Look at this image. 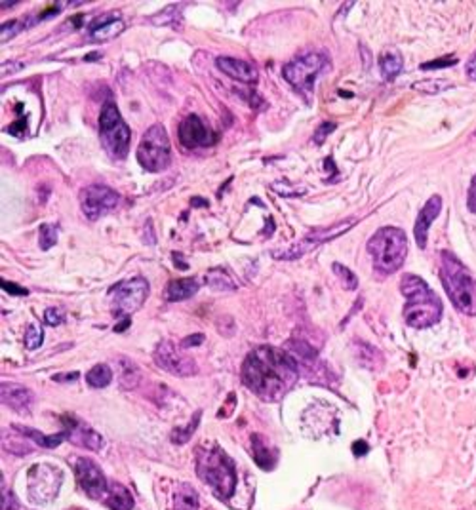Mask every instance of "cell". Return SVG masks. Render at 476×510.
Returning <instances> with one entry per match:
<instances>
[{"mask_svg":"<svg viewBox=\"0 0 476 510\" xmlns=\"http://www.w3.org/2000/svg\"><path fill=\"white\" fill-rule=\"evenodd\" d=\"M206 284L210 286L211 289H217V292H233V289L238 288V284L231 272H227V269H211L206 272Z\"/></svg>","mask_w":476,"mask_h":510,"instance_id":"obj_24","label":"cell"},{"mask_svg":"<svg viewBox=\"0 0 476 510\" xmlns=\"http://www.w3.org/2000/svg\"><path fill=\"white\" fill-rule=\"evenodd\" d=\"M216 65L217 69L221 72H225L227 77L235 78V80L244 82V84L248 86L258 84V80H260V72H258V69H255L252 63H248V61L229 57V55H219L216 60Z\"/></svg>","mask_w":476,"mask_h":510,"instance_id":"obj_17","label":"cell"},{"mask_svg":"<svg viewBox=\"0 0 476 510\" xmlns=\"http://www.w3.org/2000/svg\"><path fill=\"white\" fill-rule=\"evenodd\" d=\"M18 433H23V436L31 438L35 442L36 445H40V448H46V450H54L55 445H60L61 442H65L69 440V434L63 431V433H57V434H52V436H44L43 433H38L35 428H29V426H21V425H16L13 426Z\"/></svg>","mask_w":476,"mask_h":510,"instance_id":"obj_23","label":"cell"},{"mask_svg":"<svg viewBox=\"0 0 476 510\" xmlns=\"http://www.w3.org/2000/svg\"><path fill=\"white\" fill-rule=\"evenodd\" d=\"M25 29V25L21 23V19H12V21H4L0 25V40L8 43L10 38L18 36L21 31Z\"/></svg>","mask_w":476,"mask_h":510,"instance_id":"obj_32","label":"cell"},{"mask_svg":"<svg viewBox=\"0 0 476 510\" xmlns=\"http://www.w3.org/2000/svg\"><path fill=\"white\" fill-rule=\"evenodd\" d=\"M63 423H65V433L69 434V440L74 442L79 445H86L94 451H99L103 448V438L101 434H97L94 428L86 426L82 421H79L77 417H63Z\"/></svg>","mask_w":476,"mask_h":510,"instance_id":"obj_18","label":"cell"},{"mask_svg":"<svg viewBox=\"0 0 476 510\" xmlns=\"http://www.w3.org/2000/svg\"><path fill=\"white\" fill-rule=\"evenodd\" d=\"M326 61H328L326 55L319 54V52L299 54L284 65V80H288V84L296 92H299L301 96L311 97L314 90V80L324 69Z\"/></svg>","mask_w":476,"mask_h":510,"instance_id":"obj_8","label":"cell"},{"mask_svg":"<svg viewBox=\"0 0 476 510\" xmlns=\"http://www.w3.org/2000/svg\"><path fill=\"white\" fill-rule=\"evenodd\" d=\"M174 261H175V265H177L175 269H181V270L189 269V265L185 263V261H179V255H177V253H174Z\"/></svg>","mask_w":476,"mask_h":510,"instance_id":"obj_46","label":"cell"},{"mask_svg":"<svg viewBox=\"0 0 476 510\" xmlns=\"http://www.w3.org/2000/svg\"><path fill=\"white\" fill-rule=\"evenodd\" d=\"M44 322L48 326H60L65 322V316H63V312L60 311V309H46L44 311Z\"/></svg>","mask_w":476,"mask_h":510,"instance_id":"obj_37","label":"cell"},{"mask_svg":"<svg viewBox=\"0 0 476 510\" xmlns=\"http://www.w3.org/2000/svg\"><path fill=\"white\" fill-rule=\"evenodd\" d=\"M174 510H199V495L193 489V486L183 484L179 492L175 493Z\"/></svg>","mask_w":476,"mask_h":510,"instance_id":"obj_27","label":"cell"},{"mask_svg":"<svg viewBox=\"0 0 476 510\" xmlns=\"http://www.w3.org/2000/svg\"><path fill=\"white\" fill-rule=\"evenodd\" d=\"M200 284L197 278H181V280H172L168 284V288L164 292V297L172 303L175 301H185L191 299L197 292H199Z\"/></svg>","mask_w":476,"mask_h":510,"instance_id":"obj_21","label":"cell"},{"mask_svg":"<svg viewBox=\"0 0 476 510\" xmlns=\"http://www.w3.org/2000/svg\"><path fill=\"white\" fill-rule=\"evenodd\" d=\"M155 362L160 370L177 377H189L197 373V364L189 356L181 355L179 348L170 341H162L158 345L155 350Z\"/></svg>","mask_w":476,"mask_h":510,"instance_id":"obj_15","label":"cell"},{"mask_svg":"<svg viewBox=\"0 0 476 510\" xmlns=\"http://www.w3.org/2000/svg\"><path fill=\"white\" fill-rule=\"evenodd\" d=\"M400 292L406 297V324L417 330H425L438 324L442 318V301L427 282L417 275H404L400 278Z\"/></svg>","mask_w":476,"mask_h":510,"instance_id":"obj_2","label":"cell"},{"mask_svg":"<svg viewBox=\"0 0 476 510\" xmlns=\"http://www.w3.org/2000/svg\"><path fill=\"white\" fill-rule=\"evenodd\" d=\"M414 88L421 92H428V94H436V92L444 90V88H450V82H446V80H427V82H417Z\"/></svg>","mask_w":476,"mask_h":510,"instance_id":"obj_35","label":"cell"},{"mask_svg":"<svg viewBox=\"0 0 476 510\" xmlns=\"http://www.w3.org/2000/svg\"><path fill=\"white\" fill-rule=\"evenodd\" d=\"M204 341V336L202 333H194V336H189L185 337L183 341H181V348H191V347H199L200 343Z\"/></svg>","mask_w":476,"mask_h":510,"instance_id":"obj_41","label":"cell"},{"mask_svg":"<svg viewBox=\"0 0 476 510\" xmlns=\"http://www.w3.org/2000/svg\"><path fill=\"white\" fill-rule=\"evenodd\" d=\"M332 269H333V272L338 275L339 280L343 282L345 289H356V286H358V278H356V275L353 272V270L347 269V267L341 263H333Z\"/></svg>","mask_w":476,"mask_h":510,"instance_id":"obj_31","label":"cell"},{"mask_svg":"<svg viewBox=\"0 0 476 510\" xmlns=\"http://www.w3.org/2000/svg\"><path fill=\"white\" fill-rule=\"evenodd\" d=\"M455 61H458L455 57H448V60H434V61H428V63H423L421 69L423 71H431V69H438V67L453 65Z\"/></svg>","mask_w":476,"mask_h":510,"instance_id":"obj_38","label":"cell"},{"mask_svg":"<svg viewBox=\"0 0 476 510\" xmlns=\"http://www.w3.org/2000/svg\"><path fill=\"white\" fill-rule=\"evenodd\" d=\"M38 234H40V248L44 252H48L50 248H54L57 244V225H52V223H44L38 228Z\"/></svg>","mask_w":476,"mask_h":510,"instance_id":"obj_30","label":"cell"},{"mask_svg":"<svg viewBox=\"0 0 476 510\" xmlns=\"http://www.w3.org/2000/svg\"><path fill=\"white\" fill-rule=\"evenodd\" d=\"M297 377V362L282 348L261 345L250 350L242 362V383L267 402H278L284 398Z\"/></svg>","mask_w":476,"mask_h":510,"instance_id":"obj_1","label":"cell"},{"mask_svg":"<svg viewBox=\"0 0 476 510\" xmlns=\"http://www.w3.org/2000/svg\"><path fill=\"white\" fill-rule=\"evenodd\" d=\"M353 453H355L356 457L366 455V453H368V444H366L364 440H356L355 444H353Z\"/></svg>","mask_w":476,"mask_h":510,"instance_id":"obj_43","label":"cell"},{"mask_svg":"<svg viewBox=\"0 0 476 510\" xmlns=\"http://www.w3.org/2000/svg\"><path fill=\"white\" fill-rule=\"evenodd\" d=\"M99 139L103 149L115 160H124L130 150L132 132L121 116V111L113 99H107L99 113Z\"/></svg>","mask_w":476,"mask_h":510,"instance_id":"obj_6","label":"cell"},{"mask_svg":"<svg viewBox=\"0 0 476 510\" xmlns=\"http://www.w3.org/2000/svg\"><path fill=\"white\" fill-rule=\"evenodd\" d=\"M21 130H25V118L19 122V124H13V126L10 128V132L16 133V135H19V132H21Z\"/></svg>","mask_w":476,"mask_h":510,"instance_id":"obj_47","label":"cell"},{"mask_svg":"<svg viewBox=\"0 0 476 510\" xmlns=\"http://www.w3.org/2000/svg\"><path fill=\"white\" fill-rule=\"evenodd\" d=\"M442 211V199L438 194H434L427 200V204L423 206L419 216L416 219V225H414V236H416L417 246L425 248L427 246V236H428V228L433 225V221L436 217L441 216Z\"/></svg>","mask_w":476,"mask_h":510,"instance_id":"obj_19","label":"cell"},{"mask_svg":"<svg viewBox=\"0 0 476 510\" xmlns=\"http://www.w3.org/2000/svg\"><path fill=\"white\" fill-rule=\"evenodd\" d=\"M74 472H77L80 487L84 489L88 497H107L109 482L96 461H92L88 457H79V459L74 461Z\"/></svg>","mask_w":476,"mask_h":510,"instance_id":"obj_14","label":"cell"},{"mask_svg":"<svg viewBox=\"0 0 476 510\" xmlns=\"http://www.w3.org/2000/svg\"><path fill=\"white\" fill-rule=\"evenodd\" d=\"M197 475L204 484L211 487L216 497L221 501L235 493L236 489V468L235 462L219 445L200 448L197 451Z\"/></svg>","mask_w":476,"mask_h":510,"instance_id":"obj_3","label":"cell"},{"mask_svg":"<svg viewBox=\"0 0 476 510\" xmlns=\"http://www.w3.org/2000/svg\"><path fill=\"white\" fill-rule=\"evenodd\" d=\"M441 278L448 297L459 312L476 314V280L452 252L441 253Z\"/></svg>","mask_w":476,"mask_h":510,"instance_id":"obj_4","label":"cell"},{"mask_svg":"<svg viewBox=\"0 0 476 510\" xmlns=\"http://www.w3.org/2000/svg\"><path fill=\"white\" fill-rule=\"evenodd\" d=\"M43 341H44L43 328L36 324H31L29 328H27V333H25V345H27V348L35 350V348H38L43 345Z\"/></svg>","mask_w":476,"mask_h":510,"instance_id":"obj_34","label":"cell"},{"mask_svg":"<svg viewBox=\"0 0 476 510\" xmlns=\"http://www.w3.org/2000/svg\"><path fill=\"white\" fill-rule=\"evenodd\" d=\"M467 77L476 82V54L472 55L469 60V63H467Z\"/></svg>","mask_w":476,"mask_h":510,"instance_id":"obj_44","label":"cell"},{"mask_svg":"<svg viewBox=\"0 0 476 510\" xmlns=\"http://www.w3.org/2000/svg\"><path fill=\"white\" fill-rule=\"evenodd\" d=\"M191 204H193V206L199 204V208H206V206H208V200L200 199V196H199V199H191Z\"/></svg>","mask_w":476,"mask_h":510,"instance_id":"obj_48","label":"cell"},{"mask_svg":"<svg viewBox=\"0 0 476 510\" xmlns=\"http://www.w3.org/2000/svg\"><path fill=\"white\" fill-rule=\"evenodd\" d=\"M355 225H356V219L355 217H350V219H343V221L336 223L332 227L316 228V231H311L307 236H303L301 242H297L294 246H289L288 250H275V252H271V255L275 259H282V261H294V259L301 257L305 253L313 252L316 246H322L326 242L338 238V236L347 233V231L355 227Z\"/></svg>","mask_w":476,"mask_h":510,"instance_id":"obj_9","label":"cell"},{"mask_svg":"<svg viewBox=\"0 0 476 510\" xmlns=\"http://www.w3.org/2000/svg\"><path fill=\"white\" fill-rule=\"evenodd\" d=\"M2 400L16 411H27L35 402V394L23 384L4 383L2 384Z\"/></svg>","mask_w":476,"mask_h":510,"instance_id":"obj_20","label":"cell"},{"mask_svg":"<svg viewBox=\"0 0 476 510\" xmlns=\"http://www.w3.org/2000/svg\"><path fill=\"white\" fill-rule=\"evenodd\" d=\"M72 379L77 381V379H79V373L74 372V373H69V375H55L54 381H72Z\"/></svg>","mask_w":476,"mask_h":510,"instance_id":"obj_45","label":"cell"},{"mask_svg":"<svg viewBox=\"0 0 476 510\" xmlns=\"http://www.w3.org/2000/svg\"><path fill=\"white\" fill-rule=\"evenodd\" d=\"M402 65H404V60H402V55L398 54V52L381 54L380 69L381 77L385 78V80H394L400 74V71H402Z\"/></svg>","mask_w":476,"mask_h":510,"instance_id":"obj_26","label":"cell"},{"mask_svg":"<svg viewBox=\"0 0 476 510\" xmlns=\"http://www.w3.org/2000/svg\"><path fill=\"white\" fill-rule=\"evenodd\" d=\"M16 4H19L18 0H13V2H6V0H2V2H0V6L4 8V10H6L8 6H16Z\"/></svg>","mask_w":476,"mask_h":510,"instance_id":"obj_49","label":"cell"},{"mask_svg":"<svg viewBox=\"0 0 476 510\" xmlns=\"http://www.w3.org/2000/svg\"><path fill=\"white\" fill-rule=\"evenodd\" d=\"M177 138H179V143L189 150L199 149V147H211L217 141V135L214 133V130L206 124L200 114L194 113L187 114L181 121Z\"/></svg>","mask_w":476,"mask_h":510,"instance_id":"obj_13","label":"cell"},{"mask_svg":"<svg viewBox=\"0 0 476 510\" xmlns=\"http://www.w3.org/2000/svg\"><path fill=\"white\" fill-rule=\"evenodd\" d=\"M138 162L147 172L158 174L168 168L172 162V145H170L168 132L162 124H153L138 147Z\"/></svg>","mask_w":476,"mask_h":510,"instance_id":"obj_7","label":"cell"},{"mask_svg":"<svg viewBox=\"0 0 476 510\" xmlns=\"http://www.w3.org/2000/svg\"><path fill=\"white\" fill-rule=\"evenodd\" d=\"M2 510H19L18 499L13 497L12 493H6L2 495Z\"/></svg>","mask_w":476,"mask_h":510,"instance_id":"obj_40","label":"cell"},{"mask_svg":"<svg viewBox=\"0 0 476 510\" xmlns=\"http://www.w3.org/2000/svg\"><path fill=\"white\" fill-rule=\"evenodd\" d=\"M200 417H202V411L199 409V411L191 417V423H189L187 426L174 428V431H172V442H174V444H185V442L193 438L194 431H197V426H199L200 423Z\"/></svg>","mask_w":476,"mask_h":510,"instance_id":"obj_29","label":"cell"},{"mask_svg":"<svg viewBox=\"0 0 476 510\" xmlns=\"http://www.w3.org/2000/svg\"><path fill=\"white\" fill-rule=\"evenodd\" d=\"M236 94L240 97H244L248 101V105L253 109V111H265L267 109V101L263 99V96H260L258 92L253 90V88H246V90H236Z\"/></svg>","mask_w":476,"mask_h":510,"instance_id":"obj_33","label":"cell"},{"mask_svg":"<svg viewBox=\"0 0 476 510\" xmlns=\"http://www.w3.org/2000/svg\"><path fill=\"white\" fill-rule=\"evenodd\" d=\"M333 130H336V124H333V122H324V124H320L313 135V143L322 145L326 141V138H328V135H330Z\"/></svg>","mask_w":476,"mask_h":510,"instance_id":"obj_36","label":"cell"},{"mask_svg":"<svg viewBox=\"0 0 476 510\" xmlns=\"http://www.w3.org/2000/svg\"><path fill=\"white\" fill-rule=\"evenodd\" d=\"M2 289H4V292H8L10 295H27L29 294V289L27 288H21V286H18V284L8 282V280H2Z\"/></svg>","mask_w":476,"mask_h":510,"instance_id":"obj_39","label":"cell"},{"mask_svg":"<svg viewBox=\"0 0 476 510\" xmlns=\"http://www.w3.org/2000/svg\"><path fill=\"white\" fill-rule=\"evenodd\" d=\"M86 381H88L92 389H105V387L113 381V372H111V367L105 366V364H97V366H94L90 372H88Z\"/></svg>","mask_w":476,"mask_h":510,"instance_id":"obj_28","label":"cell"},{"mask_svg":"<svg viewBox=\"0 0 476 510\" xmlns=\"http://www.w3.org/2000/svg\"><path fill=\"white\" fill-rule=\"evenodd\" d=\"M252 451H253V459L255 462L260 465L263 470H271L275 468V462H277V455L272 453L271 448H267L263 438L260 434H253L252 436Z\"/></svg>","mask_w":476,"mask_h":510,"instance_id":"obj_25","label":"cell"},{"mask_svg":"<svg viewBox=\"0 0 476 510\" xmlns=\"http://www.w3.org/2000/svg\"><path fill=\"white\" fill-rule=\"evenodd\" d=\"M149 295V282L141 277L130 278L126 282H121L118 286L111 289V309L115 316L121 318H130V314L138 312L143 306L145 299Z\"/></svg>","mask_w":476,"mask_h":510,"instance_id":"obj_10","label":"cell"},{"mask_svg":"<svg viewBox=\"0 0 476 510\" xmlns=\"http://www.w3.org/2000/svg\"><path fill=\"white\" fill-rule=\"evenodd\" d=\"M29 495L36 503H50L61 487V472L52 465H35L29 470Z\"/></svg>","mask_w":476,"mask_h":510,"instance_id":"obj_12","label":"cell"},{"mask_svg":"<svg viewBox=\"0 0 476 510\" xmlns=\"http://www.w3.org/2000/svg\"><path fill=\"white\" fill-rule=\"evenodd\" d=\"M72 510H80V509H72Z\"/></svg>","mask_w":476,"mask_h":510,"instance_id":"obj_50","label":"cell"},{"mask_svg":"<svg viewBox=\"0 0 476 510\" xmlns=\"http://www.w3.org/2000/svg\"><path fill=\"white\" fill-rule=\"evenodd\" d=\"M121 204V194L105 185H90L80 191V208L90 221L107 216Z\"/></svg>","mask_w":476,"mask_h":510,"instance_id":"obj_11","label":"cell"},{"mask_svg":"<svg viewBox=\"0 0 476 510\" xmlns=\"http://www.w3.org/2000/svg\"><path fill=\"white\" fill-rule=\"evenodd\" d=\"M105 504L111 510H132L133 509V497L130 495L126 487L111 482L109 484V493L105 497Z\"/></svg>","mask_w":476,"mask_h":510,"instance_id":"obj_22","label":"cell"},{"mask_svg":"<svg viewBox=\"0 0 476 510\" xmlns=\"http://www.w3.org/2000/svg\"><path fill=\"white\" fill-rule=\"evenodd\" d=\"M126 29L124 19L118 13H107V16H99L94 19L88 29V40L90 43H105V40H113L121 35L122 31Z\"/></svg>","mask_w":476,"mask_h":510,"instance_id":"obj_16","label":"cell"},{"mask_svg":"<svg viewBox=\"0 0 476 510\" xmlns=\"http://www.w3.org/2000/svg\"><path fill=\"white\" fill-rule=\"evenodd\" d=\"M374 261V269L380 275H392L397 272L406 261L408 255V236L402 228L383 227L375 231L374 236L366 246Z\"/></svg>","mask_w":476,"mask_h":510,"instance_id":"obj_5","label":"cell"},{"mask_svg":"<svg viewBox=\"0 0 476 510\" xmlns=\"http://www.w3.org/2000/svg\"><path fill=\"white\" fill-rule=\"evenodd\" d=\"M467 206L472 214H476V175L470 181V189H469V196H467Z\"/></svg>","mask_w":476,"mask_h":510,"instance_id":"obj_42","label":"cell"}]
</instances>
